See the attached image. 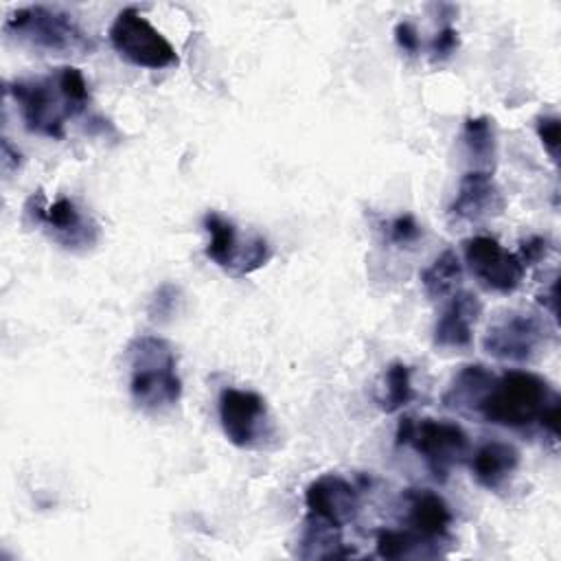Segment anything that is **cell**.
<instances>
[{
  "instance_id": "obj_1",
  "label": "cell",
  "mask_w": 561,
  "mask_h": 561,
  "mask_svg": "<svg viewBox=\"0 0 561 561\" xmlns=\"http://www.w3.org/2000/svg\"><path fill=\"white\" fill-rule=\"evenodd\" d=\"M471 414L511 430L539 425L550 438L557 440L559 436V394L541 375L530 370L493 375Z\"/></svg>"
},
{
  "instance_id": "obj_2",
  "label": "cell",
  "mask_w": 561,
  "mask_h": 561,
  "mask_svg": "<svg viewBox=\"0 0 561 561\" xmlns=\"http://www.w3.org/2000/svg\"><path fill=\"white\" fill-rule=\"evenodd\" d=\"M7 92L18 103L24 127L31 134L61 140L66 121L81 114L90 101L83 72L75 66H61L46 77L15 79Z\"/></svg>"
},
{
  "instance_id": "obj_3",
  "label": "cell",
  "mask_w": 561,
  "mask_h": 561,
  "mask_svg": "<svg viewBox=\"0 0 561 561\" xmlns=\"http://www.w3.org/2000/svg\"><path fill=\"white\" fill-rule=\"evenodd\" d=\"M129 394L145 412H164L182 397L178 357L160 335H138L127 346Z\"/></svg>"
},
{
  "instance_id": "obj_4",
  "label": "cell",
  "mask_w": 561,
  "mask_h": 561,
  "mask_svg": "<svg viewBox=\"0 0 561 561\" xmlns=\"http://www.w3.org/2000/svg\"><path fill=\"white\" fill-rule=\"evenodd\" d=\"M2 33L48 55L85 57L94 50L92 37L75 22L70 13L46 4H31L13 11L4 20Z\"/></svg>"
},
{
  "instance_id": "obj_5",
  "label": "cell",
  "mask_w": 561,
  "mask_h": 561,
  "mask_svg": "<svg viewBox=\"0 0 561 561\" xmlns=\"http://www.w3.org/2000/svg\"><path fill=\"white\" fill-rule=\"evenodd\" d=\"M397 447H412L436 482H445L449 471L469 456V436L454 421L403 416L394 432Z\"/></svg>"
},
{
  "instance_id": "obj_6",
  "label": "cell",
  "mask_w": 561,
  "mask_h": 561,
  "mask_svg": "<svg viewBox=\"0 0 561 561\" xmlns=\"http://www.w3.org/2000/svg\"><path fill=\"white\" fill-rule=\"evenodd\" d=\"M204 230L208 234L204 250L206 259L232 278H243L261 270L272 256V248L265 237L252 234L241 239L237 226L215 210L204 215Z\"/></svg>"
},
{
  "instance_id": "obj_7",
  "label": "cell",
  "mask_w": 561,
  "mask_h": 561,
  "mask_svg": "<svg viewBox=\"0 0 561 561\" xmlns=\"http://www.w3.org/2000/svg\"><path fill=\"white\" fill-rule=\"evenodd\" d=\"M107 35L112 48L138 68L160 70L178 66V53L171 42L136 7L121 9Z\"/></svg>"
},
{
  "instance_id": "obj_8",
  "label": "cell",
  "mask_w": 561,
  "mask_h": 561,
  "mask_svg": "<svg viewBox=\"0 0 561 561\" xmlns=\"http://www.w3.org/2000/svg\"><path fill=\"white\" fill-rule=\"evenodd\" d=\"M217 412L224 436L239 449H263L276 436L267 403L254 390L224 388Z\"/></svg>"
},
{
  "instance_id": "obj_9",
  "label": "cell",
  "mask_w": 561,
  "mask_h": 561,
  "mask_svg": "<svg viewBox=\"0 0 561 561\" xmlns=\"http://www.w3.org/2000/svg\"><path fill=\"white\" fill-rule=\"evenodd\" d=\"M550 337L552 331L546 318L530 311H511L486 329L482 348L500 362L524 364L535 359L550 344Z\"/></svg>"
},
{
  "instance_id": "obj_10",
  "label": "cell",
  "mask_w": 561,
  "mask_h": 561,
  "mask_svg": "<svg viewBox=\"0 0 561 561\" xmlns=\"http://www.w3.org/2000/svg\"><path fill=\"white\" fill-rule=\"evenodd\" d=\"M24 213L33 219L35 226H42V230L50 234L53 241L68 250H88L99 241V224L85 215L70 197L46 202V197L37 191L26 199Z\"/></svg>"
},
{
  "instance_id": "obj_11",
  "label": "cell",
  "mask_w": 561,
  "mask_h": 561,
  "mask_svg": "<svg viewBox=\"0 0 561 561\" xmlns=\"http://www.w3.org/2000/svg\"><path fill=\"white\" fill-rule=\"evenodd\" d=\"M465 263L478 283L497 294H513L522 280L526 267L515 252L504 250L497 239L489 234H476L462 241Z\"/></svg>"
},
{
  "instance_id": "obj_12",
  "label": "cell",
  "mask_w": 561,
  "mask_h": 561,
  "mask_svg": "<svg viewBox=\"0 0 561 561\" xmlns=\"http://www.w3.org/2000/svg\"><path fill=\"white\" fill-rule=\"evenodd\" d=\"M307 517L342 530L359 513V491L337 473L316 478L305 491Z\"/></svg>"
},
{
  "instance_id": "obj_13",
  "label": "cell",
  "mask_w": 561,
  "mask_h": 561,
  "mask_svg": "<svg viewBox=\"0 0 561 561\" xmlns=\"http://www.w3.org/2000/svg\"><path fill=\"white\" fill-rule=\"evenodd\" d=\"M504 206L506 202L497 182L493 180V173L469 169L458 182V191L447 208V215L451 221L480 224L491 217H497L504 210Z\"/></svg>"
},
{
  "instance_id": "obj_14",
  "label": "cell",
  "mask_w": 561,
  "mask_h": 561,
  "mask_svg": "<svg viewBox=\"0 0 561 561\" xmlns=\"http://www.w3.org/2000/svg\"><path fill=\"white\" fill-rule=\"evenodd\" d=\"M480 316H482V302L473 291L469 289L454 291L434 324V346L438 348L471 346L473 329Z\"/></svg>"
},
{
  "instance_id": "obj_15",
  "label": "cell",
  "mask_w": 561,
  "mask_h": 561,
  "mask_svg": "<svg viewBox=\"0 0 561 561\" xmlns=\"http://www.w3.org/2000/svg\"><path fill=\"white\" fill-rule=\"evenodd\" d=\"M405 524L416 537L430 546L449 539V528L454 522L449 504L430 489H408L403 493Z\"/></svg>"
},
{
  "instance_id": "obj_16",
  "label": "cell",
  "mask_w": 561,
  "mask_h": 561,
  "mask_svg": "<svg viewBox=\"0 0 561 561\" xmlns=\"http://www.w3.org/2000/svg\"><path fill=\"white\" fill-rule=\"evenodd\" d=\"M522 462L519 449L506 440H489L471 456V473L476 482L489 491H500Z\"/></svg>"
},
{
  "instance_id": "obj_17",
  "label": "cell",
  "mask_w": 561,
  "mask_h": 561,
  "mask_svg": "<svg viewBox=\"0 0 561 561\" xmlns=\"http://www.w3.org/2000/svg\"><path fill=\"white\" fill-rule=\"evenodd\" d=\"M491 377H493V373L486 366H482V364L462 366V370L454 377V381L445 390L443 403L447 408H451V410L471 414L476 403H478V399L486 390Z\"/></svg>"
},
{
  "instance_id": "obj_18",
  "label": "cell",
  "mask_w": 561,
  "mask_h": 561,
  "mask_svg": "<svg viewBox=\"0 0 561 561\" xmlns=\"http://www.w3.org/2000/svg\"><path fill=\"white\" fill-rule=\"evenodd\" d=\"M462 145L473 162V169L491 171L497 158V140H495V125L489 116L467 118L462 125Z\"/></svg>"
},
{
  "instance_id": "obj_19",
  "label": "cell",
  "mask_w": 561,
  "mask_h": 561,
  "mask_svg": "<svg viewBox=\"0 0 561 561\" xmlns=\"http://www.w3.org/2000/svg\"><path fill=\"white\" fill-rule=\"evenodd\" d=\"M462 280V263L454 250L440 252L423 272H421V285L427 294V298H447L454 291H458Z\"/></svg>"
},
{
  "instance_id": "obj_20",
  "label": "cell",
  "mask_w": 561,
  "mask_h": 561,
  "mask_svg": "<svg viewBox=\"0 0 561 561\" xmlns=\"http://www.w3.org/2000/svg\"><path fill=\"white\" fill-rule=\"evenodd\" d=\"M412 399H414L412 368L403 362H392L383 370V379H381V386L377 392V405L383 412L394 414V412L403 410Z\"/></svg>"
},
{
  "instance_id": "obj_21",
  "label": "cell",
  "mask_w": 561,
  "mask_h": 561,
  "mask_svg": "<svg viewBox=\"0 0 561 561\" xmlns=\"http://www.w3.org/2000/svg\"><path fill=\"white\" fill-rule=\"evenodd\" d=\"M377 554L381 559H410V557H434L438 548L430 546L408 528H381L375 537Z\"/></svg>"
},
{
  "instance_id": "obj_22",
  "label": "cell",
  "mask_w": 561,
  "mask_h": 561,
  "mask_svg": "<svg viewBox=\"0 0 561 561\" xmlns=\"http://www.w3.org/2000/svg\"><path fill=\"white\" fill-rule=\"evenodd\" d=\"M386 234H388L390 243H394L399 248H412L423 237V228L412 215L405 213V215H397L394 219L388 221Z\"/></svg>"
},
{
  "instance_id": "obj_23",
  "label": "cell",
  "mask_w": 561,
  "mask_h": 561,
  "mask_svg": "<svg viewBox=\"0 0 561 561\" xmlns=\"http://www.w3.org/2000/svg\"><path fill=\"white\" fill-rule=\"evenodd\" d=\"M535 129H537V136L541 140L543 149L548 151L552 162H557L559 160V118L552 114L537 116Z\"/></svg>"
},
{
  "instance_id": "obj_24",
  "label": "cell",
  "mask_w": 561,
  "mask_h": 561,
  "mask_svg": "<svg viewBox=\"0 0 561 561\" xmlns=\"http://www.w3.org/2000/svg\"><path fill=\"white\" fill-rule=\"evenodd\" d=\"M178 302H180V289L175 285L164 283L156 291V296L151 298L149 313H151L153 320H164V318H169L178 309Z\"/></svg>"
},
{
  "instance_id": "obj_25",
  "label": "cell",
  "mask_w": 561,
  "mask_h": 561,
  "mask_svg": "<svg viewBox=\"0 0 561 561\" xmlns=\"http://www.w3.org/2000/svg\"><path fill=\"white\" fill-rule=\"evenodd\" d=\"M458 44H460L458 31H456L454 26H443V28L434 35V39H432V44H430L432 59H434V61H443V59L451 57V55L456 53Z\"/></svg>"
},
{
  "instance_id": "obj_26",
  "label": "cell",
  "mask_w": 561,
  "mask_h": 561,
  "mask_svg": "<svg viewBox=\"0 0 561 561\" xmlns=\"http://www.w3.org/2000/svg\"><path fill=\"white\" fill-rule=\"evenodd\" d=\"M550 250H552L550 241H548L546 237L535 234V237H528V239H524V241L519 243L517 256H519L522 265L528 267V265H537L541 259H546Z\"/></svg>"
},
{
  "instance_id": "obj_27",
  "label": "cell",
  "mask_w": 561,
  "mask_h": 561,
  "mask_svg": "<svg viewBox=\"0 0 561 561\" xmlns=\"http://www.w3.org/2000/svg\"><path fill=\"white\" fill-rule=\"evenodd\" d=\"M394 42H397V46H399L403 53H408V55H416L419 48H421L419 31H416V26H414L412 22H408V20H403V22H399V24L394 26Z\"/></svg>"
},
{
  "instance_id": "obj_28",
  "label": "cell",
  "mask_w": 561,
  "mask_h": 561,
  "mask_svg": "<svg viewBox=\"0 0 561 561\" xmlns=\"http://www.w3.org/2000/svg\"><path fill=\"white\" fill-rule=\"evenodd\" d=\"M20 167V151H13L9 138H2V169L4 173H11Z\"/></svg>"
}]
</instances>
